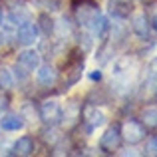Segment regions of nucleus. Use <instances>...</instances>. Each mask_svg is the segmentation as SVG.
Returning <instances> with one entry per match:
<instances>
[{
    "label": "nucleus",
    "instance_id": "nucleus-1",
    "mask_svg": "<svg viewBox=\"0 0 157 157\" xmlns=\"http://www.w3.org/2000/svg\"><path fill=\"white\" fill-rule=\"evenodd\" d=\"M123 139H125L127 143H131V145H135V143L143 141V137H145V127H143L141 121H135V119H129V121L123 123V131H121Z\"/></svg>",
    "mask_w": 157,
    "mask_h": 157
},
{
    "label": "nucleus",
    "instance_id": "nucleus-2",
    "mask_svg": "<svg viewBox=\"0 0 157 157\" xmlns=\"http://www.w3.org/2000/svg\"><path fill=\"white\" fill-rule=\"evenodd\" d=\"M36 38H38V28L30 20L22 22L18 26V30H16V42L22 44V46H32L36 42Z\"/></svg>",
    "mask_w": 157,
    "mask_h": 157
},
{
    "label": "nucleus",
    "instance_id": "nucleus-3",
    "mask_svg": "<svg viewBox=\"0 0 157 157\" xmlns=\"http://www.w3.org/2000/svg\"><path fill=\"white\" fill-rule=\"evenodd\" d=\"M40 117H42L46 123H50V125L58 123L62 119V107H60V104L54 101V100L44 101L42 107H40Z\"/></svg>",
    "mask_w": 157,
    "mask_h": 157
},
{
    "label": "nucleus",
    "instance_id": "nucleus-4",
    "mask_svg": "<svg viewBox=\"0 0 157 157\" xmlns=\"http://www.w3.org/2000/svg\"><path fill=\"white\" fill-rule=\"evenodd\" d=\"M119 139H121V135H119L117 127H109V129H107L105 133L101 135L100 147L105 151V153H111V151H115V149L119 147Z\"/></svg>",
    "mask_w": 157,
    "mask_h": 157
},
{
    "label": "nucleus",
    "instance_id": "nucleus-5",
    "mask_svg": "<svg viewBox=\"0 0 157 157\" xmlns=\"http://www.w3.org/2000/svg\"><path fill=\"white\" fill-rule=\"evenodd\" d=\"M100 14V10H98V6L96 4H92V2H86V4H82L80 8H78V24L80 26H86L88 28L90 24H92V20L96 18V16Z\"/></svg>",
    "mask_w": 157,
    "mask_h": 157
},
{
    "label": "nucleus",
    "instance_id": "nucleus-6",
    "mask_svg": "<svg viewBox=\"0 0 157 157\" xmlns=\"http://www.w3.org/2000/svg\"><path fill=\"white\" fill-rule=\"evenodd\" d=\"M84 121H86V125H88V131L92 133L96 127H100V125H104V121H105V115L101 113V111H98L96 107H86V111H84Z\"/></svg>",
    "mask_w": 157,
    "mask_h": 157
},
{
    "label": "nucleus",
    "instance_id": "nucleus-7",
    "mask_svg": "<svg viewBox=\"0 0 157 157\" xmlns=\"http://www.w3.org/2000/svg\"><path fill=\"white\" fill-rule=\"evenodd\" d=\"M18 64L24 66L28 72H34V70L40 68V54L36 50H24L18 56Z\"/></svg>",
    "mask_w": 157,
    "mask_h": 157
},
{
    "label": "nucleus",
    "instance_id": "nucleus-8",
    "mask_svg": "<svg viewBox=\"0 0 157 157\" xmlns=\"http://www.w3.org/2000/svg\"><path fill=\"white\" fill-rule=\"evenodd\" d=\"M36 80H38V84L44 86V88H52V86L56 84V80H58V72L52 68V66H40Z\"/></svg>",
    "mask_w": 157,
    "mask_h": 157
},
{
    "label": "nucleus",
    "instance_id": "nucleus-9",
    "mask_svg": "<svg viewBox=\"0 0 157 157\" xmlns=\"http://www.w3.org/2000/svg\"><path fill=\"white\" fill-rule=\"evenodd\" d=\"M90 32H92L94 36H96V38H105V34L107 32H109V22H107V18L104 14H98L96 18L92 20V24H90Z\"/></svg>",
    "mask_w": 157,
    "mask_h": 157
},
{
    "label": "nucleus",
    "instance_id": "nucleus-10",
    "mask_svg": "<svg viewBox=\"0 0 157 157\" xmlns=\"http://www.w3.org/2000/svg\"><path fill=\"white\" fill-rule=\"evenodd\" d=\"M0 127H2L4 131H18L24 127V121H22V115H2V119H0Z\"/></svg>",
    "mask_w": 157,
    "mask_h": 157
},
{
    "label": "nucleus",
    "instance_id": "nucleus-11",
    "mask_svg": "<svg viewBox=\"0 0 157 157\" xmlns=\"http://www.w3.org/2000/svg\"><path fill=\"white\" fill-rule=\"evenodd\" d=\"M131 28H133V32L139 38H145L149 34V22H147L145 14H135L133 20H131Z\"/></svg>",
    "mask_w": 157,
    "mask_h": 157
},
{
    "label": "nucleus",
    "instance_id": "nucleus-12",
    "mask_svg": "<svg viewBox=\"0 0 157 157\" xmlns=\"http://www.w3.org/2000/svg\"><path fill=\"white\" fill-rule=\"evenodd\" d=\"M12 153H16V155H32L34 153V139L28 137V135L20 137L18 141L14 143V151H12Z\"/></svg>",
    "mask_w": 157,
    "mask_h": 157
},
{
    "label": "nucleus",
    "instance_id": "nucleus-13",
    "mask_svg": "<svg viewBox=\"0 0 157 157\" xmlns=\"http://www.w3.org/2000/svg\"><path fill=\"white\" fill-rule=\"evenodd\" d=\"M109 14L115 18H127L129 16V6L125 4V0H111L109 2Z\"/></svg>",
    "mask_w": 157,
    "mask_h": 157
},
{
    "label": "nucleus",
    "instance_id": "nucleus-14",
    "mask_svg": "<svg viewBox=\"0 0 157 157\" xmlns=\"http://www.w3.org/2000/svg\"><path fill=\"white\" fill-rule=\"evenodd\" d=\"M8 18H10L12 24H16V26H18V24H22V22H26V20H30V12L24 10V8H18V6H16L14 10L10 12V16H8Z\"/></svg>",
    "mask_w": 157,
    "mask_h": 157
},
{
    "label": "nucleus",
    "instance_id": "nucleus-15",
    "mask_svg": "<svg viewBox=\"0 0 157 157\" xmlns=\"http://www.w3.org/2000/svg\"><path fill=\"white\" fill-rule=\"evenodd\" d=\"M12 86H14V76H12V72L8 68H0V88L2 90H10Z\"/></svg>",
    "mask_w": 157,
    "mask_h": 157
},
{
    "label": "nucleus",
    "instance_id": "nucleus-16",
    "mask_svg": "<svg viewBox=\"0 0 157 157\" xmlns=\"http://www.w3.org/2000/svg\"><path fill=\"white\" fill-rule=\"evenodd\" d=\"M145 84L149 88H157V58L149 64L147 68V74H145Z\"/></svg>",
    "mask_w": 157,
    "mask_h": 157
},
{
    "label": "nucleus",
    "instance_id": "nucleus-17",
    "mask_svg": "<svg viewBox=\"0 0 157 157\" xmlns=\"http://www.w3.org/2000/svg\"><path fill=\"white\" fill-rule=\"evenodd\" d=\"M141 123L143 125H149V127H157V109L155 107H149V109L143 111Z\"/></svg>",
    "mask_w": 157,
    "mask_h": 157
},
{
    "label": "nucleus",
    "instance_id": "nucleus-18",
    "mask_svg": "<svg viewBox=\"0 0 157 157\" xmlns=\"http://www.w3.org/2000/svg\"><path fill=\"white\" fill-rule=\"evenodd\" d=\"M40 30H42L46 36H50L52 32H54V20L48 14H42V16H40Z\"/></svg>",
    "mask_w": 157,
    "mask_h": 157
},
{
    "label": "nucleus",
    "instance_id": "nucleus-19",
    "mask_svg": "<svg viewBox=\"0 0 157 157\" xmlns=\"http://www.w3.org/2000/svg\"><path fill=\"white\" fill-rule=\"evenodd\" d=\"M145 155H157V135L145 141Z\"/></svg>",
    "mask_w": 157,
    "mask_h": 157
},
{
    "label": "nucleus",
    "instance_id": "nucleus-20",
    "mask_svg": "<svg viewBox=\"0 0 157 157\" xmlns=\"http://www.w3.org/2000/svg\"><path fill=\"white\" fill-rule=\"evenodd\" d=\"M14 72H16V78H18L20 82H26V78H28V74H26V68L24 66H20V64H16V68H14Z\"/></svg>",
    "mask_w": 157,
    "mask_h": 157
},
{
    "label": "nucleus",
    "instance_id": "nucleus-21",
    "mask_svg": "<svg viewBox=\"0 0 157 157\" xmlns=\"http://www.w3.org/2000/svg\"><path fill=\"white\" fill-rule=\"evenodd\" d=\"M149 22H151V26L157 30V4H153V6L149 8Z\"/></svg>",
    "mask_w": 157,
    "mask_h": 157
},
{
    "label": "nucleus",
    "instance_id": "nucleus-22",
    "mask_svg": "<svg viewBox=\"0 0 157 157\" xmlns=\"http://www.w3.org/2000/svg\"><path fill=\"white\" fill-rule=\"evenodd\" d=\"M6 107V100L2 98V94H0V113H2V109Z\"/></svg>",
    "mask_w": 157,
    "mask_h": 157
},
{
    "label": "nucleus",
    "instance_id": "nucleus-23",
    "mask_svg": "<svg viewBox=\"0 0 157 157\" xmlns=\"http://www.w3.org/2000/svg\"><path fill=\"white\" fill-rule=\"evenodd\" d=\"M100 78H101V74H100V72H98V70H96V72L92 74V80H100Z\"/></svg>",
    "mask_w": 157,
    "mask_h": 157
},
{
    "label": "nucleus",
    "instance_id": "nucleus-24",
    "mask_svg": "<svg viewBox=\"0 0 157 157\" xmlns=\"http://www.w3.org/2000/svg\"><path fill=\"white\" fill-rule=\"evenodd\" d=\"M2 20H4V14H2V10H0V24H2Z\"/></svg>",
    "mask_w": 157,
    "mask_h": 157
},
{
    "label": "nucleus",
    "instance_id": "nucleus-25",
    "mask_svg": "<svg viewBox=\"0 0 157 157\" xmlns=\"http://www.w3.org/2000/svg\"><path fill=\"white\" fill-rule=\"evenodd\" d=\"M2 42H4V36H2V34H0V46H2Z\"/></svg>",
    "mask_w": 157,
    "mask_h": 157
}]
</instances>
